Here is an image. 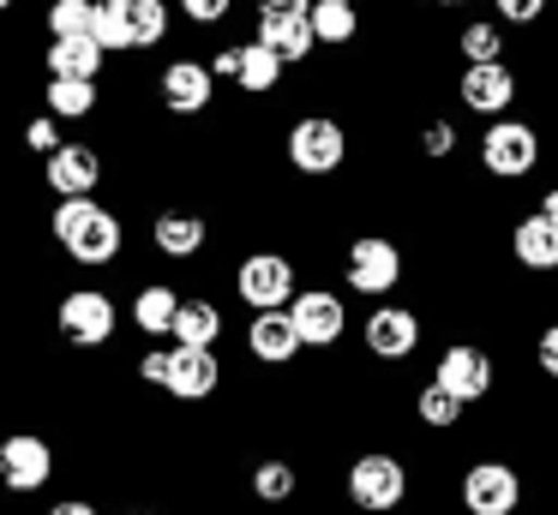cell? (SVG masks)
<instances>
[{
    "instance_id": "60d3db41",
    "label": "cell",
    "mask_w": 558,
    "mask_h": 515,
    "mask_svg": "<svg viewBox=\"0 0 558 515\" xmlns=\"http://www.w3.org/2000/svg\"><path fill=\"white\" fill-rule=\"evenodd\" d=\"M534 210H541L546 222H558V186H546V192H541V204H534Z\"/></svg>"
},
{
    "instance_id": "8d00e7d4",
    "label": "cell",
    "mask_w": 558,
    "mask_h": 515,
    "mask_svg": "<svg viewBox=\"0 0 558 515\" xmlns=\"http://www.w3.org/2000/svg\"><path fill=\"white\" fill-rule=\"evenodd\" d=\"M534 366L546 371V378H558V318L541 330V342H534Z\"/></svg>"
},
{
    "instance_id": "4dcf8cb0",
    "label": "cell",
    "mask_w": 558,
    "mask_h": 515,
    "mask_svg": "<svg viewBox=\"0 0 558 515\" xmlns=\"http://www.w3.org/2000/svg\"><path fill=\"white\" fill-rule=\"evenodd\" d=\"M294 486H301V474H294L289 462H258L253 467V498L258 503H289Z\"/></svg>"
},
{
    "instance_id": "d590c367",
    "label": "cell",
    "mask_w": 558,
    "mask_h": 515,
    "mask_svg": "<svg viewBox=\"0 0 558 515\" xmlns=\"http://www.w3.org/2000/svg\"><path fill=\"white\" fill-rule=\"evenodd\" d=\"M25 144H31V150H43V156L61 150V138H54V114H37V120H31V126H25Z\"/></svg>"
},
{
    "instance_id": "7c38bea8",
    "label": "cell",
    "mask_w": 558,
    "mask_h": 515,
    "mask_svg": "<svg viewBox=\"0 0 558 515\" xmlns=\"http://www.w3.org/2000/svg\"><path fill=\"white\" fill-rule=\"evenodd\" d=\"M162 108H169V114H205L210 108V96H217V72L205 66V60H169V66H162Z\"/></svg>"
},
{
    "instance_id": "ac0fdd59",
    "label": "cell",
    "mask_w": 558,
    "mask_h": 515,
    "mask_svg": "<svg viewBox=\"0 0 558 515\" xmlns=\"http://www.w3.org/2000/svg\"><path fill=\"white\" fill-rule=\"evenodd\" d=\"M43 174H49V186L61 192V198H90L97 180H102V162H97V150H85V144H61Z\"/></svg>"
},
{
    "instance_id": "9a60e30c",
    "label": "cell",
    "mask_w": 558,
    "mask_h": 515,
    "mask_svg": "<svg viewBox=\"0 0 558 515\" xmlns=\"http://www.w3.org/2000/svg\"><path fill=\"white\" fill-rule=\"evenodd\" d=\"M301 330H294L289 311H253V323H246V354L265 359V366H289L294 354H301Z\"/></svg>"
},
{
    "instance_id": "2e32d148",
    "label": "cell",
    "mask_w": 558,
    "mask_h": 515,
    "mask_svg": "<svg viewBox=\"0 0 558 515\" xmlns=\"http://www.w3.org/2000/svg\"><path fill=\"white\" fill-rule=\"evenodd\" d=\"M217 383H222L217 347H174V366L162 390L181 395V402H205V395H217Z\"/></svg>"
},
{
    "instance_id": "cb8c5ba5",
    "label": "cell",
    "mask_w": 558,
    "mask_h": 515,
    "mask_svg": "<svg viewBox=\"0 0 558 515\" xmlns=\"http://www.w3.org/2000/svg\"><path fill=\"white\" fill-rule=\"evenodd\" d=\"M222 335V306L217 299H186L174 318V347H217Z\"/></svg>"
},
{
    "instance_id": "ab89813d",
    "label": "cell",
    "mask_w": 558,
    "mask_h": 515,
    "mask_svg": "<svg viewBox=\"0 0 558 515\" xmlns=\"http://www.w3.org/2000/svg\"><path fill=\"white\" fill-rule=\"evenodd\" d=\"M241 48H246V42H229V48H217V60H210V72H217V78H241Z\"/></svg>"
},
{
    "instance_id": "30bf717a",
    "label": "cell",
    "mask_w": 558,
    "mask_h": 515,
    "mask_svg": "<svg viewBox=\"0 0 558 515\" xmlns=\"http://www.w3.org/2000/svg\"><path fill=\"white\" fill-rule=\"evenodd\" d=\"M289 318H294V330H301L306 347H337L342 330H349V306H342L337 287H301Z\"/></svg>"
},
{
    "instance_id": "44dd1931",
    "label": "cell",
    "mask_w": 558,
    "mask_h": 515,
    "mask_svg": "<svg viewBox=\"0 0 558 515\" xmlns=\"http://www.w3.org/2000/svg\"><path fill=\"white\" fill-rule=\"evenodd\" d=\"M181 306H186V299L174 294L169 282H150V287H138V299H133V323H138L145 335H174Z\"/></svg>"
},
{
    "instance_id": "7bdbcfd3",
    "label": "cell",
    "mask_w": 558,
    "mask_h": 515,
    "mask_svg": "<svg viewBox=\"0 0 558 515\" xmlns=\"http://www.w3.org/2000/svg\"><path fill=\"white\" fill-rule=\"evenodd\" d=\"M426 7H469V0H426Z\"/></svg>"
},
{
    "instance_id": "e575fe53",
    "label": "cell",
    "mask_w": 558,
    "mask_h": 515,
    "mask_svg": "<svg viewBox=\"0 0 558 515\" xmlns=\"http://www.w3.org/2000/svg\"><path fill=\"white\" fill-rule=\"evenodd\" d=\"M181 12L198 24V30H210V24H222L234 12V0H181Z\"/></svg>"
},
{
    "instance_id": "3957f363",
    "label": "cell",
    "mask_w": 558,
    "mask_h": 515,
    "mask_svg": "<svg viewBox=\"0 0 558 515\" xmlns=\"http://www.w3.org/2000/svg\"><path fill=\"white\" fill-rule=\"evenodd\" d=\"M541 156H546V138L517 114L493 120V126L481 132V168L493 180H529L534 168H541Z\"/></svg>"
},
{
    "instance_id": "4fadbf2b",
    "label": "cell",
    "mask_w": 558,
    "mask_h": 515,
    "mask_svg": "<svg viewBox=\"0 0 558 515\" xmlns=\"http://www.w3.org/2000/svg\"><path fill=\"white\" fill-rule=\"evenodd\" d=\"M61 330H66V342H78V347H102L114 335V299L97 294V287L66 294L61 299Z\"/></svg>"
},
{
    "instance_id": "1f68e13d",
    "label": "cell",
    "mask_w": 558,
    "mask_h": 515,
    "mask_svg": "<svg viewBox=\"0 0 558 515\" xmlns=\"http://www.w3.org/2000/svg\"><path fill=\"white\" fill-rule=\"evenodd\" d=\"M90 24H97V0H54L49 7L54 42H66V36H90Z\"/></svg>"
},
{
    "instance_id": "603a6c76",
    "label": "cell",
    "mask_w": 558,
    "mask_h": 515,
    "mask_svg": "<svg viewBox=\"0 0 558 515\" xmlns=\"http://www.w3.org/2000/svg\"><path fill=\"white\" fill-rule=\"evenodd\" d=\"M457 54H462V66H498V60H505V24L498 19H469L457 30Z\"/></svg>"
},
{
    "instance_id": "74e56055",
    "label": "cell",
    "mask_w": 558,
    "mask_h": 515,
    "mask_svg": "<svg viewBox=\"0 0 558 515\" xmlns=\"http://www.w3.org/2000/svg\"><path fill=\"white\" fill-rule=\"evenodd\" d=\"M318 0H258V19H313Z\"/></svg>"
},
{
    "instance_id": "b9f144b4",
    "label": "cell",
    "mask_w": 558,
    "mask_h": 515,
    "mask_svg": "<svg viewBox=\"0 0 558 515\" xmlns=\"http://www.w3.org/2000/svg\"><path fill=\"white\" fill-rule=\"evenodd\" d=\"M49 515H97V510H90V503L85 498H66V503H54V510Z\"/></svg>"
},
{
    "instance_id": "f6af8a7d",
    "label": "cell",
    "mask_w": 558,
    "mask_h": 515,
    "mask_svg": "<svg viewBox=\"0 0 558 515\" xmlns=\"http://www.w3.org/2000/svg\"><path fill=\"white\" fill-rule=\"evenodd\" d=\"M7 7H13V0H0V12H7Z\"/></svg>"
},
{
    "instance_id": "ee69618b",
    "label": "cell",
    "mask_w": 558,
    "mask_h": 515,
    "mask_svg": "<svg viewBox=\"0 0 558 515\" xmlns=\"http://www.w3.org/2000/svg\"><path fill=\"white\" fill-rule=\"evenodd\" d=\"M337 7H361V0H337Z\"/></svg>"
},
{
    "instance_id": "ba28073f",
    "label": "cell",
    "mask_w": 558,
    "mask_h": 515,
    "mask_svg": "<svg viewBox=\"0 0 558 515\" xmlns=\"http://www.w3.org/2000/svg\"><path fill=\"white\" fill-rule=\"evenodd\" d=\"M517 90H522V78H517L510 60H498V66H462V78H457V102L469 108V114H486V126L510 114Z\"/></svg>"
},
{
    "instance_id": "484cf974",
    "label": "cell",
    "mask_w": 558,
    "mask_h": 515,
    "mask_svg": "<svg viewBox=\"0 0 558 515\" xmlns=\"http://www.w3.org/2000/svg\"><path fill=\"white\" fill-rule=\"evenodd\" d=\"M313 36H318V48H349L354 36H361V7L318 0V7H313Z\"/></svg>"
},
{
    "instance_id": "f35d334b",
    "label": "cell",
    "mask_w": 558,
    "mask_h": 515,
    "mask_svg": "<svg viewBox=\"0 0 558 515\" xmlns=\"http://www.w3.org/2000/svg\"><path fill=\"white\" fill-rule=\"evenodd\" d=\"M169 366H174V347H157V354L138 359V378H145V383H169Z\"/></svg>"
},
{
    "instance_id": "ffe728a7",
    "label": "cell",
    "mask_w": 558,
    "mask_h": 515,
    "mask_svg": "<svg viewBox=\"0 0 558 515\" xmlns=\"http://www.w3.org/2000/svg\"><path fill=\"white\" fill-rule=\"evenodd\" d=\"M258 42H265L282 66H306L318 36H313V19H258Z\"/></svg>"
},
{
    "instance_id": "8fae6325",
    "label": "cell",
    "mask_w": 558,
    "mask_h": 515,
    "mask_svg": "<svg viewBox=\"0 0 558 515\" xmlns=\"http://www.w3.org/2000/svg\"><path fill=\"white\" fill-rule=\"evenodd\" d=\"M433 383H445L462 407L481 402V395H493V354L474 347V342H450L445 354H438V366H433Z\"/></svg>"
},
{
    "instance_id": "5bb4252c",
    "label": "cell",
    "mask_w": 558,
    "mask_h": 515,
    "mask_svg": "<svg viewBox=\"0 0 558 515\" xmlns=\"http://www.w3.org/2000/svg\"><path fill=\"white\" fill-rule=\"evenodd\" d=\"M49 474H54V455H49L43 438H25V431H19V438L0 443V479H7L13 491H43Z\"/></svg>"
},
{
    "instance_id": "6da1fadb",
    "label": "cell",
    "mask_w": 558,
    "mask_h": 515,
    "mask_svg": "<svg viewBox=\"0 0 558 515\" xmlns=\"http://www.w3.org/2000/svg\"><path fill=\"white\" fill-rule=\"evenodd\" d=\"M54 240L66 246V258H78V263H114L121 258V216L114 210H102L97 198H61V210H54Z\"/></svg>"
},
{
    "instance_id": "9c48e42d",
    "label": "cell",
    "mask_w": 558,
    "mask_h": 515,
    "mask_svg": "<svg viewBox=\"0 0 558 515\" xmlns=\"http://www.w3.org/2000/svg\"><path fill=\"white\" fill-rule=\"evenodd\" d=\"M522 503V474L510 462H474L462 474V510L469 515H517Z\"/></svg>"
},
{
    "instance_id": "f1b7e54d",
    "label": "cell",
    "mask_w": 558,
    "mask_h": 515,
    "mask_svg": "<svg viewBox=\"0 0 558 515\" xmlns=\"http://www.w3.org/2000/svg\"><path fill=\"white\" fill-rule=\"evenodd\" d=\"M414 419H421V426H433V431H450L462 419V402L445 390V383H426V390L414 395Z\"/></svg>"
},
{
    "instance_id": "7402d4cb",
    "label": "cell",
    "mask_w": 558,
    "mask_h": 515,
    "mask_svg": "<svg viewBox=\"0 0 558 515\" xmlns=\"http://www.w3.org/2000/svg\"><path fill=\"white\" fill-rule=\"evenodd\" d=\"M97 72H102L97 36H66V42L49 48V78H90L97 84Z\"/></svg>"
},
{
    "instance_id": "4316f807",
    "label": "cell",
    "mask_w": 558,
    "mask_h": 515,
    "mask_svg": "<svg viewBox=\"0 0 558 515\" xmlns=\"http://www.w3.org/2000/svg\"><path fill=\"white\" fill-rule=\"evenodd\" d=\"M49 114L54 120H85V114H97V84L90 78H49Z\"/></svg>"
},
{
    "instance_id": "e0dca14e",
    "label": "cell",
    "mask_w": 558,
    "mask_h": 515,
    "mask_svg": "<svg viewBox=\"0 0 558 515\" xmlns=\"http://www.w3.org/2000/svg\"><path fill=\"white\" fill-rule=\"evenodd\" d=\"M510 258L534 275H553L558 270V222H546L541 210H529L517 228H510Z\"/></svg>"
},
{
    "instance_id": "277c9868",
    "label": "cell",
    "mask_w": 558,
    "mask_h": 515,
    "mask_svg": "<svg viewBox=\"0 0 558 515\" xmlns=\"http://www.w3.org/2000/svg\"><path fill=\"white\" fill-rule=\"evenodd\" d=\"M342 162H349V132H342V120L301 114L289 126V168H294V174L325 180V174H337Z\"/></svg>"
},
{
    "instance_id": "d4e9b609",
    "label": "cell",
    "mask_w": 558,
    "mask_h": 515,
    "mask_svg": "<svg viewBox=\"0 0 558 515\" xmlns=\"http://www.w3.org/2000/svg\"><path fill=\"white\" fill-rule=\"evenodd\" d=\"M282 72H289V66H282V60L270 54V48L258 42V36H253V42L241 48V78H234V84H241L246 96H270V90L282 84Z\"/></svg>"
},
{
    "instance_id": "bcb514c9",
    "label": "cell",
    "mask_w": 558,
    "mask_h": 515,
    "mask_svg": "<svg viewBox=\"0 0 558 515\" xmlns=\"http://www.w3.org/2000/svg\"><path fill=\"white\" fill-rule=\"evenodd\" d=\"M133 515H150V510H133Z\"/></svg>"
},
{
    "instance_id": "f546056e",
    "label": "cell",
    "mask_w": 558,
    "mask_h": 515,
    "mask_svg": "<svg viewBox=\"0 0 558 515\" xmlns=\"http://www.w3.org/2000/svg\"><path fill=\"white\" fill-rule=\"evenodd\" d=\"M90 36H97L102 54L133 48V30H126V0H97V24H90Z\"/></svg>"
},
{
    "instance_id": "836d02e7",
    "label": "cell",
    "mask_w": 558,
    "mask_h": 515,
    "mask_svg": "<svg viewBox=\"0 0 558 515\" xmlns=\"http://www.w3.org/2000/svg\"><path fill=\"white\" fill-rule=\"evenodd\" d=\"M457 126H450V120H426L421 126V156L426 162H450V156H457Z\"/></svg>"
},
{
    "instance_id": "d6986e66",
    "label": "cell",
    "mask_w": 558,
    "mask_h": 515,
    "mask_svg": "<svg viewBox=\"0 0 558 515\" xmlns=\"http://www.w3.org/2000/svg\"><path fill=\"white\" fill-rule=\"evenodd\" d=\"M150 240H157L162 258H198L205 240H210V228H205L198 210H162L157 222H150Z\"/></svg>"
},
{
    "instance_id": "83f0119b",
    "label": "cell",
    "mask_w": 558,
    "mask_h": 515,
    "mask_svg": "<svg viewBox=\"0 0 558 515\" xmlns=\"http://www.w3.org/2000/svg\"><path fill=\"white\" fill-rule=\"evenodd\" d=\"M126 30H133V48H157L169 36V7L162 0H126Z\"/></svg>"
},
{
    "instance_id": "7a4b0ae2",
    "label": "cell",
    "mask_w": 558,
    "mask_h": 515,
    "mask_svg": "<svg viewBox=\"0 0 558 515\" xmlns=\"http://www.w3.org/2000/svg\"><path fill=\"white\" fill-rule=\"evenodd\" d=\"M402 270H409V258H402V246L390 234H354L349 252H342V282H349L354 294H366V299L397 294Z\"/></svg>"
},
{
    "instance_id": "8992f818",
    "label": "cell",
    "mask_w": 558,
    "mask_h": 515,
    "mask_svg": "<svg viewBox=\"0 0 558 515\" xmlns=\"http://www.w3.org/2000/svg\"><path fill=\"white\" fill-rule=\"evenodd\" d=\"M234 294L253 311H289L301 282H294V263L282 252H246L241 270H234Z\"/></svg>"
},
{
    "instance_id": "5b68a950",
    "label": "cell",
    "mask_w": 558,
    "mask_h": 515,
    "mask_svg": "<svg viewBox=\"0 0 558 515\" xmlns=\"http://www.w3.org/2000/svg\"><path fill=\"white\" fill-rule=\"evenodd\" d=\"M402 498H409V467H402V455L366 450L361 462L349 467V503L354 510L390 515V510H402Z\"/></svg>"
},
{
    "instance_id": "52a82bcc",
    "label": "cell",
    "mask_w": 558,
    "mask_h": 515,
    "mask_svg": "<svg viewBox=\"0 0 558 515\" xmlns=\"http://www.w3.org/2000/svg\"><path fill=\"white\" fill-rule=\"evenodd\" d=\"M361 342L373 359L385 366H402L409 354H421V311L414 306H373L361 323Z\"/></svg>"
},
{
    "instance_id": "d6a6232c",
    "label": "cell",
    "mask_w": 558,
    "mask_h": 515,
    "mask_svg": "<svg viewBox=\"0 0 558 515\" xmlns=\"http://www.w3.org/2000/svg\"><path fill=\"white\" fill-rule=\"evenodd\" d=\"M493 12H498L505 30H534V24L553 12V0H493Z\"/></svg>"
}]
</instances>
